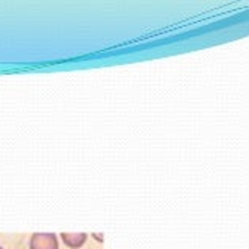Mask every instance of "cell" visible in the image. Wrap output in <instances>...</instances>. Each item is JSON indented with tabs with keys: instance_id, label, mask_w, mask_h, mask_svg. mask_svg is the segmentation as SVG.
Returning a JSON list of instances; mask_svg holds the SVG:
<instances>
[{
	"instance_id": "obj_4",
	"label": "cell",
	"mask_w": 249,
	"mask_h": 249,
	"mask_svg": "<svg viewBox=\"0 0 249 249\" xmlns=\"http://www.w3.org/2000/svg\"><path fill=\"white\" fill-rule=\"evenodd\" d=\"M0 249H3V248H2V246H0Z\"/></svg>"
},
{
	"instance_id": "obj_3",
	"label": "cell",
	"mask_w": 249,
	"mask_h": 249,
	"mask_svg": "<svg viewBox=\"0 0 249 249\" xmlns=\"http://www.w3.org/2000/svg\"><path fill=\"white\" fill-rule=\"evenodd\" d=\"M92 237L95 238L97 241H101V243H103V233H101V235H100V233H92Z\"/></svg>"
},
{
	"instance_id": "obj_1",
	"label": "cell",
	"mask_w": 249,
	"mask_h": 249,
	"mask_svg": "<svg viewBox=\"0 0 249 249\" xmlns=\"http://www.w3.org/2000/svg\"><path fill=\"white\" fill-rule=\"evenodd\" d=\"M30 249H58V237L50 232H35L30 237Z\"/></svg>"
},
{
	"instance_id": "obj_2",
	"label": "cell",
	"mask_w": 249,
	"mask_h": 249,
	"mask_svg": "<svg viewBox=\"0 0 249 249\" xmlns=\"http://www.w3.org/2000/svg\"><path fill=\"white\" fill-rule=\"evenodd\" d=\"M61 240L67 248L70 249H80L84 246V243L88 241V233L84 232H62L61 233Z\"/></svg>"
}]
</instances>
